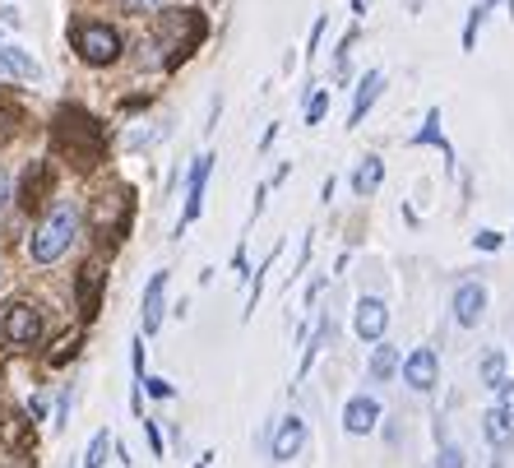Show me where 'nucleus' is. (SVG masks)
<instances>
[{
	"mask_svg": "<svg viewBox=\"0 0 514 468\" xmlns=\"http://www.w3.org/2000/svg\"><path fill=\"white\" fill-rule=\"evenodd\" d=\"M334 190H338V181H334V172H329V177H325V186H320V200H325V205L334 200Z\"/></svg>",
	"mask_w": 514,
	"mask_h": 468,
	"instance_id": "36",
	"label": "nucleus"
},
{
	"mask_svg": "<svg viewBox=\"0 0 514 468\" xmlns=\"http://www.w3.org/2000/svg\"><path fill=\"white\" fill-rule=\"evenodd\" d=\"M232 269H236V279H251V264H246V246H236V255H232Z\"/></svg>",
	"mask_w": 514,
	"mask_h": 468,
	"instance_id": "33",
	"label": "nucleus"
},
{
	"mask_svg": "<svg viewBox=\"0 0 514 468\" xmlns=\"http://www.w3.org/2000/svg\"><path fill=\"white\" fill-rule=\"evenodd\" d=\"M74 52L89 65H116L121 61V33L111 24H79L74 28Z\"/></svg>",
	"mask_w": 514,
	"mask_h": 468,
	"instance_id": "3",
	"label": "nucleus"
},
{
	"mask_svg": "<svg viewBox=\"0 0 514 468\" xmlns=\"http://www.w3.org/2000/svg\"><path fill=\"white\" fill-rule=\"evenodd\" d=\"M28 413H33V422H43V417H47V399H33Z\"/></svg>",
	"mask_w": 514,
	"mask_h": 468,
	"instance_id": "38",
	"label": "nucleus"
},
{
	"mask_svg": "<svg viewBox=\"0 0 514 468\" xmlns=\"http://www.w3.org/2000/svg\"><path fill=\"white\" fill-rule=\"evenodd\" d=\"M214 153H200L195 158V167H190V177H186V209H181V223H176V232L181 227H190L195 218H200V209H205V186H209V172H214Z\"/></svg>",
	"mask_w": 514,
	"mask_h": 468,
	"instance_id": "6",
	"label": "nucleus"
},
{
	"mask_svg": "<svg viewBox=\"0 0 514 468\" xmlns=\"http://www.w3.org/2000/svg\"><path fill=\"white\" fill-rule=\"evenodd\" d=\"M496 408H500V413L514 422V380H505V385L496 389Z\"/></svg>",
	"mask_w": 514,
	"mask_h": 468,
	"instance_id": "28",
	"label": "nucleus"
},
{
	"mask_svg": "<svg viewBox=\"0 0 514 468\" xmlns=\"http://www.w3.org/2000/svg\"><path fill=\"white\" fill-rule=\"evenodd\" d=\"M139 385L148 389V395H153V399H172V395H176V389H172V385H167L163 376H144Z\"/></svg>",
	"mask_w": 514,
	"mask_h": 468,
	"instance_id": "27",
	"label": "nucleus"
},
{
	"mask_svg": "<svg viewBox=\"0 0 514 468\" xmlns=\"http://www.w3.org/2000/svg\"><path fill=\"white\" fill-rule=\"evenodd\" d=\"M65 422H70V389H65V395H61V404H56V432H61Z\"/></svg>",
	"mask_w": 514,
	"mask_h": 468,
	"instance_id": "35",
	"label": "nucleus"
},
{
	"mask_svg": "<svg viewBox=\"0 0 514 468\" xmlns=\"http://www.w3.org/2000/svg\"><path fill=\"white\" fill-rule=\"evenodd\" d=\"M10 205V177H5V167H0V209Z\"/></svg>",
	"mask_w": 514,
	"mask_h": 468,
	"instance_id": "37",
	"label": "nucleus"
},
{
	"mask_svg": "<svg viewBox=\"0 0 514 468\" xmlns=\"http://www.w3.org/2000/svg\"><path fill=\"white\" fill-rule=\"evenodd\" d=\"M491 5H496V0H478V5L468 10V24H463V52H472V47H478V33H482V24H487Z\"/></svg>",
	"mask_w": 514,
	"mask_h": 468,
	"instance_id": "22",
	"label": "nucleus"
},
{
	"mask_svg": "<svg viewBox=\"0 0 514 468\" xmlns=\"http://www.w3.org/2000/svg\"><path fill=\"white\" fill-rule=\"evenodd\" d=\"M450 310H454V320H459L463 330H478L482 316H487V288H482V283H459Z\"/></svg>",
	"mask_w": 514,
	"mask_h": 468,
	"instance_id": "10",
	"label": "nucleus"
},
{
	"mask_svg": "<svg viewBox=\"0 0 514 468\" xmlns=\"http://www.w3.org/2000/svg\"><path fill=\"white\" fill-rule=\"evenodd\" d=\"M347 5H352V14H366V5H371V0H347Z\"/></svg>",
	"mask_w": 514,
	"mask_h": 468,
	"instance_id": "39",
	"label": "nucleus"
},
{
	"mask_svg": "<svg viewBox=\"0 0 514 468\" xmlns=\"http://www.w3.org/2000/svg\"><path fill=\"white\" fill-rule=\"evenodd\" d=\"M144 436H148V450H153L157 459H163V432H157V422H148V417H144Z\"/></svg>",
	"mask_w": 514,
	"mask_h": 468,
	"instance_id": "31",
	"label": "nucleus"
},
{
	"mask_svg": "<svg viewBox=\"0 0 514 468\" xmlns=\"http://www.w3.org/2000/svg\"><path fill=\"white\" fill-rule=\"evenodd\" d=\"M329 102H334L329 89H310L306 93V126H320L325 116H329Z\"/></svg>",
	"mask_w": 514,
	"mask_h": 468,
	"instance_id": "23",
	"label": "nucleus"
},
{
	"mask_svg": "<svg viewBox=\"0 0 514 468\" xmlns=\"http://www.w3.org/2000/svg\"><path fill=\"white\" fill-rule=\"evenodd\" d=\"M0 74H10V80H43V65H37L24 47L0 43Z\"/></svg>",
	"mask_w": 514,
	"mask_h": 468,
	"instance_id": "15",
	"label": "nucleus"
},
{
	"mask_svg": "<svg viewBox=\"0 0 514 468\" xmlns=\"http://www.w3.org/2000/svg\"><path fill=\"white\" fill-rule=\"evenodd\" d=\"M329 343H334V320L325 316L320 325H315V334H310V343H306V353H301V376H306V371L315 367V358H320Z\"/></svg>",
	"mask_w": 514,
	"mask_h": 468,
	"instance_id": "19",
	"label": "nucleus"
},
{
	"mask_svg": "<svg viewBox=\"0 0 514 468\" xmlns=\"http://www.w3.org/2000/svg\"><path fill=\"white\" fill-rule=\"evenodd\" d=\"M19 209L37 214L47 200H52V163H28V172L19 177V190H14Z\"/></svg>",
	"mask_w": 514,
	"mask_h": 468,
	"instance_id": "7",
	"label": "nucleus"
},
{
	"mask_svg": "<svg viewBox=\"0 0 514 468\" xmlns=\"http://www.w3.org/2000/svg\"><path fill=\"white\" fill-rule=\"evenodd\" d=\"M214 459H218V454H214V450H205V454H200V463H195V468H209Z\"/></svg>",
	"mask_w": 514,
	"mask_h": 468,
	"instance_id": "40",
	"label": "nucleus"
},
{
	"mask_svg": "<svg viewBox=\"0 0 514 468\" xmlns=\"http://www.w3.org/2000/svg\"><path fill=\"white\" fill-rule=\"evenodd\" d=\"M404 371V353L399 348H389V343H380L376 353H371V367H366V376L376 380V385H385V380H394Z\"/></svg>",
	"mask_w": 514,
	"mask_h": 468,
	"instance_id": "18",
	"label": "nucleus"
},
{
	"mask_svg": "<svg viewBox=\"0 0 514 468\" xmlns=\"http://www.w3.org/2000/svg\"><path fill=\"white\" fill-rule=\"evenodd\" d=\"M74 237H79V209H74V205H56L43 223H37L33 242H28V255H33L37 264H56V260L74 246Z\"/></svg>",
	"mask_w": 514,
	"mask_h": 468,
	"instance_id": "2",
	"label": "nucleus"
},
{
	"mask_svg": "<svg viewBox=\"0 0 514 468\" xmlns=\"http://www.w3.org/2000/svg\"><path fill=\"white\" fill-rule=\"evenodd\" d=\"M385 330H389V306L380 297H357V306H352V334L362 343H380Z\"/></svg>",
	"mask_w": 514,
	"mask_h": 468,
	"instance_id": "5",
	"label": "nucleus"
},
{
	"mask_svg": "<svg viewBox=\"0 0 514 468\" xmlns=\"http://www.w3.org/2000/svg\"><path fill=\"white\" fill-rule=\"evenodd\" d=\"M482 436H487V445H491V450H500V454H505V450L514 445V422H509L500 408H487V413H482Z\"/></svg>",
	"mask_w": 514,
	"mask_h": 468,
	"instance_id": "17",
	"label": "nucleus"
},
{
	"mask_svg": "<svg viewBox=\"0 0 514 468\" xmlns=\"http://www.w3.org/2000/svg\"><path fill=\"white\" fill-rule=\"evenodd\" d=\"M478 380L487 385V389H500L509 376H505V353H500V348H491V353L478 362Z\"/></svg>",
	"mask_w": 514,
	"mask_h": 468,
	"instance_id": "20",
	"label": "nucleus"
},
{
	"mask_svg": "<svg viewBox=\"0 0 514 468\" xmlns=\"http://www.w3.org/2000/svg\"><path fill=\"white\" fill-rule=\"evenodd\" d=\"M0 33H5V24H0Z\"/></svg>",
	"mask_w": 514,
	"mask_h": 468,
	"instance_id": "41",
	"label": "nucleus"
},
{
	"mask_svg": "<svg viewBox=\"0 0 514 468\" xmlns=\"http://www.w3.org/2000/svg\"><path fill=\"white\" fill-rule=\"evenodd\" d=\"M413 144H417V148H422V144H436V148L445 153V163H450V144H445V135H441V111H436V107L426 111V126L413 135Z\"/></svg>",
	"mask_w": 514,
	"mask_h": 468,
	"instance_id": "21",
	"label": "nucleus"
},
{
	"mask_svg": "<svg viewBox=\"0 0 514 468\" xmlns=\"http://www.w3.org/2000/svg\"><path fill=\"white\" fill-rule=\"evenodd\" d=\"M500 242H505V237H500L496 227H482V232H478V246H482V251H500Z\"/></svg>",
	"mask_w": 514,
	"mask_h": 468,
	"instance_id": "32",
	"label": "nucleus"
},
{
	"mask_svg": "<svg viewBox=\"0 0 514 468\" xmlns=\"http://www.w3.org/2000/svg\"><path fill=\"white\" fill-rule=\"evenodd\" d=\"M102 269L98 264H84V269H79V316H84V320H93L98 316V310H102Z\"/></svg>",
	"mask_w": 514,
	"mask_h": 468,
	"instance_id": "14",
	"label": "nucleus"
},
{
	"mask_svg": "<svg viewBox=\"0 0 514 468\" xmlns=\"http://www.w3.org/2000/svg\"><path fill=\"white\" fill-rule=\"evenodd\" d=\"M121 5H126V14H157L163 0H121Z\"/></svg>",
	"mask_w": 514,
	"mask_h": 468,
	"instance_id": "30",
	"label": "nucleus"
},
{
	"mask_svg": "<svg viewBox=\"0 0 514 468\" xmlns=\"http://www.w3.org/2000/svg\"><path fill=\"white\" fill-rule=\"evenodd\" d=\"M441 380V353L436 348H413V353L404 358V385H413L417 395H426V389H436Z\"/></svg>",
	"mask_w": 514,
	"mask_h": 468,
	"instance_id": "8",
	"label": "nucleus"
},
{
	"mask_svg": "<svg viewBox=\"0 0 514 468\" xmlns=\"http://www.w3.org/2000/svg\"><path fill=\"white\" fill-rule=\"evenodd\" d=\"M167 316V269H157L144 288V334H157Z\"/></svg>",
	"mask_w": 514,
	"mask_h": 468,
	"instance_id": "12",
	"label": "nucleus"
},
{
	"mask_svg": "<svg viewBox=\"0 0 514 468\" xmlns=\"http://www.w3.org/2000/svg\"><path fill=\"white\" fill-rule=\"evenodd\" d=\"M376 426H380V399L352 395V399L343 404V432H347V436H371Z\"/></svg>",
	"mask_w": 514,
	"mask_h": 468,
	"instance_id": "11",
	"label": "nucleus"
},
{
	"mask_svg": "<svg viewBox=\"0 0 514 468\" xmlns=\"http://www.w3.org/2000/svg\"><path fill=\"white\" fill-rule=\"evenodd\" d=\"M380 89H385V74H380V70H366L362 80H357V93H352V111H347V130H357V126L366 121V111L376 107Z\"/></svg>",
	"mask_w": 514,
	"mask_h": 468,
	"instance_id": "13",
	"label": "nucleus"
},
{
	"mask_svg": "<svg viewBox=\"0 0 514 468\" xmlns=\"http://www.w3.org/2000/svg\"><path fill=\"white\" fill-rule=\"evenodd\" d=\"M436 468H468V454H463V445H454V441H441Z\"/></svg>",
	"mask_w": 514,
	"mask_h": 468,
	"instance_id": "26",
	"label": "nucleus"
},
{
	"mask_svg": "<svg viewBox=\"0 0 514 468\" xmlns=\"http://www.w3.org/2000/svg\"><path fill=\"white\" fill-rule=\"evenodd\" d=\"M301 445H306V422H301L297 413H288L279 426H273L269 454H273V463H292V459L301 454Z\"/></svg>",
	"mask_w": 514,
	"mask_h": 468,
	"instance_id": "9",
	"label": "nucleus"
},
{
	"mask_svg": "<svg viewBox=\"0 0 514 468\" xmlns=\"http://www.w3.org/2000/svg\"><path fill=\"white\" fill-rule=\"evenodd\" d=\"M74 353H79V339L70 334V339H61V348H56V353H52V367H65V362H70Z\"/></svg>",
	"mask_w": 514,
	"mask_h": 468,
	"instance_id": "29",
	"label": "nucleus"
},
{
	"mask_svg": "<svg viewBox=\"0 0 514 468\" xmlns=\"http://www.w3.org/2000/svg\"><path fill=\"white\" fill-rule=\"evenodd\" d=\"M0 339H5L10 348H33L37 339H43V310L28 306V301H10L5 310H0Z\"/></svg>",
	"mask_w": 514,
	"mask_h": 468,
	"instance_id": "4",
	"label": "nucleus"
},
{
	"mask_svg": "<svg viewBox=\"0 0 514 468\" xmlns=\"http://www.w3.org/2000/svg\"><path fill=\"white\" fill-rule=\"evenodd\" d=\"M130 348H135V353H130V362H135V380H144V339H135Z\"/></svg>",
	"mask_w": 514,
	"mask_h": 468,
	"instance_id": "34",
	"label": "nucleus"
},
{
	"mask_svg": "<svg viewBox=\"0 0 514 468\" xmlns=\"http://www.w3.org/2000/svg\"><path fill=\"white\" fill-rule=\"evenodd\" d=\"M380 186H385V163L376 158V153H366V158L352 167V195H357V200H371Z\"/></svg>",
	"mask_w": 514,
	"mask_h": 468,
	"instance_id": "16",
	"label": "nucleus"
},
{
	"mask_svg": "<svg viewBox=\"0 0 514 468\" xmlns=\"http://www.w3.org/2000/svg\"><path fill=\"white\" fill-rule=\"evenodd\" d=\"M19 126H24V111H19L14 102L0 98V144H10V139L19 135Z\"/></svg>",
	"mask_w": 514,
	"mask_h": 468,
	"instance_id": "24",
	"label": "nucleus"
},
{
	"mask_svg": "<svg viewBox=\"0 0 514 468\" xmlns=\"http://www.w3.org/2000/svg\"><path fill=\"white\" fill-rule=\"evenodd\" d=\"M56 148L65 153L70 163L79 167H93L102 158V126L93 121L89 111H79V107H65L56 116Z\"/></svg>",
	"mask_w": 514,
	"mask_h": 468,
	"instance_id": "1",
	"label": "nucleus"
},
{
	"mask_svg": "<svg viewBox=\"0 0 514 468\" xmlns=\"http://www.w3.org/2000/svg\"><path fill=\"white\" fill-rule=\"evenodd\" d=\"M107 454H111V432H98V436L89 441V454H84V468H102V463H107Z\"/></svg>",
	"mask_w": 514,
	"mask_h": 468,
	"instance_id": "25",
	"label": "nucleus"
}]
</instances>
